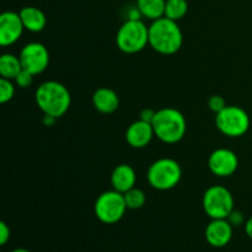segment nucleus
I'll return each instance as SVG.
<instances>
[{"instance_id": "1", "label": "nucleus", "mask_w": 252, "mask_h": 252, "mask_svg": "<svg viewBox=\"0 0 252 252\" xmlns=\"http://www.w3.org/2000/svg\"><path fill=\"white\" fill-rule=\"evenodd\" d=\"M184 36L177 21L162 16L149 26V44L155 52L165 56L174 54L181 48Z\"/></svg>"}, {"instance_id": "2", "label": "nucleus", "mask_w": 252, "mask_h": 252, "mask_svg": "<svg viewBox=\"0 0 252 252\" xmlns=\"http://www.w3.org/2000/svg\"><path fill=\"white\" fill-rule=\"evenodd\" d=\"M36 103L44 115L59 118L66 113L71 103L68 89L58 81H46L37 88Z\"/></svg>"}, {"instance_id": "3", "label": "nucleus", "mask_w": 252, "mask_h": 252, "mask_svg": "<svg viewBox=\"0 0 252 252\" xmlns=\"http://www.w3.org/2000/svg\"><path fill=\"white\" fill-rule=\"evenodd\" d=\"M152 125L155 135L167 144L180 142L186 134V118L176 108H161L155 112Z\"/></svg>"}, {"instance_id": "4", "label": "nucleus", "mask_w": 252, "mask_h": 252, "mask_svg": "<svg viewBox=\"0 0 252 252\" xmlns=\"http://www.w3.org/2000/svg\"><path fill=\"white\" fill-rule=\"evenodd\" d=\"M116 43L125 53H138L149 44V27L139 19L127 20L118 30Z\"/></svg>"}, {"instance_id": "5", "label": "nucleus", "mask_w": 252, "mask_h": 252, "mask_svg": "<svg viewBox=\"0 0 252 252\" xmlns=\"http://www.w3.org/2000/svg\"><path fill=\"white\" fill-rule=\"evenodd\" d=\"M181 176L182 170L179 162L167 158L153 162L147 175L150 186L159 191H166L176 187L181 180Z\"/></svg>"}, {"instance_id": "6", "label": "nucleus", "mask_w": 252, "mask_h": 252, "mask_svg": "<svg viewBox=\"0 0 252 252\" xmlns=\"http://www.w3.org/2000/svg\"><path fill=\"white\" fill-rule=\"evenodd\" d=\"M127 208L123 193L113 189V191L103 192L98 196L95 202L94 211H95L96 218L101 223L115 224L123 218Z\"/></svg>"}, {"instance_id": "7", "label": "nucleus", "mask_w": 252, "mask_h": 252, "mask_svg": "<svg viewBox=\"0 0 252 252\" xmlns=\"http://www.w3.org/2000/svg\"><path fill=\"white\" fill-rule=\"evenodd\" d=\"M202 206L209 218L226 219L234 211L233 194L223 186H212L204 192Z\"/></svg>"}, {"instance_id": "8", "label": "nucleus", "mask_w": 252, "mask_h": 252, "mask_svg": "<svg viewBox=\"0 0 252 252\" xmlns=\"http://www.w3.org/2000/svg\"><path fill=\"white\" fill-rule=\"evenodd\" d=\"M216 123L224 135L238 138L245 134L250 128V117L244 108L226 106L223 111L217 113Z\"/></svg>"}, {"instance_id": "9", "label": "nucleus", "mask_w": 252, "mask_h": 252, "mask_svg": "<svg viewBox=\"0 0 252 252\" xmlns=\"http://www.w3.org/2000/svg\"><path fill=\"white\" fill-rule=\"evenodd\" d=\"M22 68L32 75L43 73L49 64L48 49L38 42L26 44L20 53Z\"/></svg>"}, {"instance_id": "10", "label": "nucleus", "mask_w": 252, "mask_h": 252, "mask_svg": "<svg viewBox=\"0 0 252 252\" xmlns=\"http://www.w3.org/2000/svg\"><path fill=\"white\" fill-rule=\"evenodd\" d=\"M208 166L216 176L228 177L238 170L239 160L235 153L230 149L220 148L209 155Z\"/></svg>"}, {"instance_id": "11", "label": "nucleus", "mask_w": 252, "mask_h": 252, "mask_svg": "<svg viewBox=\"0 0 252 252\" xmlns=\"http://www.w3.org/2000/svg\"><path fill=\"white\" fill-rule=\"evenodd\" d=\"M25 27L20 14L15 11H5L0 15V44L11 46L19 41Z\"/></svg>"}, {"instance_id": "12", "label": "nucleus", "mask_w": 252, "mask_h": 252, "mask_svg": "<svg viewBox=\"0 0 252 252\" xmlns=\"http://www.w3.org/2000/svg\"><path fill=\"white\" fill-rule=\"evenodd\" d=\"M233 238V225L228 219H212L206 228V240L213 248H224Z\"/></svg>"}, {"instance_id": "13", "label": "nucleus", "mask_w": 252, "mask_h": 252, "mask_svg": "<svg viewBox=\"0 0 252 252\" xmlns=\"http://www.w3.org/2000/svg\"><path fill=\"white\" fill-rule=\"evenodd\" d=\"M154 135L155 133L152 123L139 120L133 122L128 127L127 132H126V139L130 147L140 149V148L147 147L152 142Z\"/></svg>"}, {"instance_id": "14", "label": "nucleus", "mask_w": 252, "mask_h": 252, "mask_svg": "<svg viewBox=\"0 0 252 252\" xmlns=\"http://www.w3.org/2000/svg\"><path fill=\"white\" fill-rule=\"evenodd\" d=\"M135 180H137L135 171L132 166L127 164L118 165L111 175V184H112L113 189L121 193H126L132 189L135 185Z\"/></svg>"}, {"instance_id": "15", "label": "nucleus", "mask_w": 252, "mask_h": 252, "mask_svg": "<svg viewBox=\"0 0 252 252\" xmlns=\"http://www.w3.org/2000/svg\"><path fill=\"white\" fill-rule=\"evenodd\" d=\"M93 103L96 110L101 113H113L120 106L117 94L108 88H100L94 93Z\"/></svg>"}, {"instance_id": "16", "label": "nucleus", "mask_w": 252, "mask_h": 252, "mask_svg": "<svg viewBox=\"0 0 252 252\" xmlns=\"http://www.w3.org/2000/svg\"><path fill=\"white\" fill-rule=\"evenodd\" d=\"M20 17L22 20L25 30L30 32H39L46 27L47 19L46 15L42 10L34 6L22 7L21 11L19 12Z\"/></svg>"}, {"instance_id": "17", "label": "nucleus", "mask_w": 252, "mask_h": 252, "mask_svg": "<svg viewBox=\"0 0 252 252\" xmlns=\"http://www.w3.org/2000/svg\"><path fill=\"white\" fill-rule=\"evenodd\" d=\"M166 0H137V9L140 15L149 20H158L165 15Z\"/></svg>"}, {"instance_id": "18", "label": "nucleus", "mask_w": 252, "mask_h": 252, "mask_svg": "<svg viewBox=\"0 0 252 252\" xmlns=\"http://www.w3.org/2000/svg\"><path fill=\"white\" fill-rule=\"evenodd\" d=\"M22 69L24 68H22L20 57L10 53L2 54L0 57V75H1V78L14 80Z\"/></svg>"}, {"instance_id": "19", "label": "nucleus", "mask_w": 252, "mask_h": 252, "mask_svg": "<svg viewBox=\"0 0 252 252\" xmlns=\"http://www.w3.org/2000/svg\"><path fill=\"white\" fill-rule=\"evenodd\" d=\"M187 10H189L187 0H166L164 16L174 21H179L185 17Z\"/></svg>"}, {"instance_id": "20", "label": "nucleus", "mask_w": 252, "mask_h": 252, "mask_svg": "<svg viewBox=\"0 0 252 252\" xmlns=\"http://www.w3.org/2000/svg\"><path fill=\"white\" fill-rule=\"evenodd\" d=\"M125 196L126 204L129 209H139L144 206L145 203V193L139 189H135L133 187L132 189L127 191L126 193H123Z\"/></svg>"}, {"instance_id": "21", "label": "nucleus", "mask_w": 252, "mask_h": 252, "mask_svg": "<svg viewBox=\"0 0 252 252\" xmlns=\"http://www.w3.org/2000/svg\"><path fill=\"white\" fill-rule=\"evenodd\" d=\"M15 95V85L10 79H0V102L6 103Z\"/></svg>"}, {"instance_id": "22", "label": "nucleus", "mask_w": 252, "mask_h": 252, "mask_svg": "<svg viewBox=\"0 0 252 252\" xmlns=\"http://www.w3.org/2000/svg\"><path fill=\"white\" fill-rule=\"evenodd\" d=\"M33 76L34 75H32L31 73H29L27 70L22 69V70L19 73V75L14 79V81L17 86H20V88H22V89H26L32 84Z\"/></svg>"}, {"instance_id": "23", "label": "nucleus", "mask_w": 252, "mask_h": 252, "mask_svg": "<svg viewBox=\"0 0 252 252\" xmlns=\"http://www.w3.org/2000/svg\"><path fill=\"white\" fill-rule=\"evenodd\" d=\"M208 106H209V108H211V110L216 113H219L220 111H223L224 108L226 107L225 100H224L221 96H218V95H214L209 98Z\"/></svg>"}, {"instance_id": "24", "label": "nucleus", "mask_w": 252, "mask_h": 252, "mask_svg": "<svg viewBox=\"0 0 252 252\" xmlns=\"http://www.w3.org/2000/svg\"><path fill=\"white\" fill-rule=\"evenodd\" d=\"M10 235H11V231H10L9 225L5 221H1L0 223V245H5L10 240Z\"/></svg>"}, {"instance_id": "25", "label": "nucleus", "mask_w": 252, "mask_h": 252, "mask_svg": "<svg viewBox=\"0 0 252 252\" xmlns=\"http://www.w3.org/2000/svg\"><path fill=\"white\" fill-rule=\"evenodd\" d=\"M226 219H228L229 223H230L233 226H239L241 225V224H244V221H245L243 213H240V212L238 211L231 212L230 216H229Z\"/></svg>"}, {"instance_id": "26", "label": "nucleus", "mask_w": 252, "mask_h": 252, "mask_svg": "<svg viewBox=\"0 0 252 252\" xmlns=\"http://www.w3.org/2000/svg\"><path fill=\"white\" fill-rule=\"evenodd\" d=\"M154 116H155L154 111L150 110V108H145V110H143L142 113H140V120L152 123L153 120H154Z\"/></svg>"}, {"instance_id": "27", "label": "nucleus", "mask_w": 252, "mask_h": 252, "mask_svg": "<svg viewBox=\"0 0 252 252\" xmlns=\"http://www.w3.org/2000/svg\"><path fill=\"white\" fill-rule=\"evenodd\" d=\"M245 233L249 238L252 239V217L245 221Z\"/></svg>"}, {"instance_id": "28", "label": "nucleus", "mask_w": 252, "mask_h": 252, "mask_svg": "<svg viewBox=\"0 0 252 252\" xmlns=\"http://www.w3.org/2000/svg\"><path fill=\"white\" fill-rule=\"evenodd\" d=\"M57 118L53 117V116H48V115H44L43 117V123L44 126H48V127H51V126H53L54 123H56Z\"/></svg>"}, {"instance_id": "29", "label": "nucleus", "mask_w": 252, "mask_h": 252, "mask_svg": "<svg viewBox=\"0 0 252 252\" xmlns=\"http://www.w3.org/2000/svg\"><path fill=\"white\" fill-rule=\"evenodd\" d=\"M11 252H31V251L27 250V249H24V248H17V249H15V250H12Z\"/></svg>"}]
</instances>
